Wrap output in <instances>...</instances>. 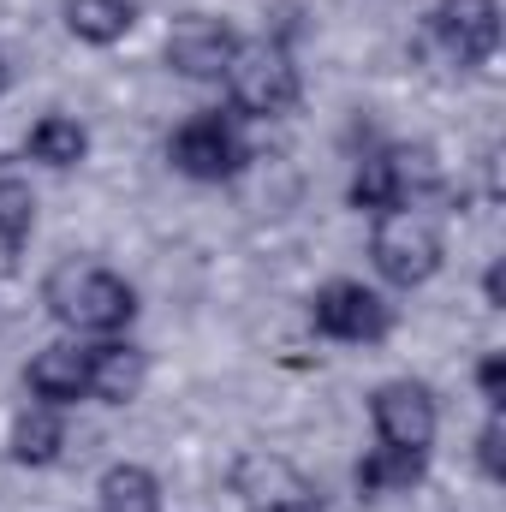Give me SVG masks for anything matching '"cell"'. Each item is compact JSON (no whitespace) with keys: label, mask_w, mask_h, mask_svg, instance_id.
Masks as SVG:
<instances>
[{"label":"cell","mask_w":506,"mask_h":512,"mask_svg":"<svg viewBox=\"0 0 506 512\" xmlns=\"http://www.w3.org/2000/svg\"><path fill=\"white\" fill-rule=\"evenodd\" d=\"M42 304L72 340H108L137 322V286L90 256H60L42 280Z\"/></svg>","instance_id":"cell-1"},{"label":"cell","mask_w":506,"mask_h":512,"mask_svg":"<svg viewBox=\"0 0 506 512\" xmlns=\"http://www.w3.org/2000/svg\"><path fill=\"white\" fill-rule=\"evenodd\" d=\"M221 90H227V114L233 120H280V114H292L298 108V66H292L286 42L280 36L239 42Z\"/></svg>","instance_id":"cell-2"},{"label":"cell","mask_w":506,"mask_h":512,"mask_svg":"<svg viewBox=\"0 0 506 512\" xmlns=\"http://www.w3.org/2000/svg\"><path fill=\"white\" fill-rule=\"evenodd\" d=\"M370 262H376L381 280L399 286V292L429 286L441 274V262H447L441 221L429 209H417V203L411 209H393V215H376V227H370Z\"/></svg>","instance_id":"cell-3"},{"label":"cell","mask_w":506,"mask_h":512,"mask_svg":"<svg viewBox=\"0 0 506 512\" xmlns=\"http://www.w3.org/2000/svg\"><path fill=\"white\" fill-rule=\"evenodd\" d=\"M167 161H173V173H185L191 185H227V179H239L245 167H251V143H245V131L233 114H221V108H203V114H191V120H179L173 137H167Z\"/></svg>","instance_id":"cell-4"},{"label":"cell","mask_w":506,"mask_h":512,"mask_svg":"<svg viewBox=\"0 0 506 512\" xmlns=\"http://www.w3.org/2000/svg\"><path fill=\"white\" fill-rule=\"evenodd\" d=\"M435 185V167L423 149H399V143H381V149H364L358 167H352V185H346V203L358 215H393V209H411V197Z\"/></svg>","instance_id":"cell-5"},{"label":"cell","mask_w":506,"mask_h":512,"mask_svg":"<svg viewBox=\"0 0 506 512\" xmlns=\"http://www.w3.org/2000/svg\"><path fill=\"white\" fill-rule=\"evenodd\" d=\"M310 328L334 346H381L393 334V304L364 280H328L310 298Z\"/></svg>","instance_id":"cell-6"},{"label":"cell","mask_w":506,"mask_h":512,"mask_svg":"<svg viewBox=\"0 0 506 512\" xmlns=\"http://www.w3.org/2000/svg\"><path fill=\"white\" fill-rule=\"evenodd\" d=\"M370 429H376V447H399V453H435V435H441V411H435V393L411 376L399 382H381L370 393Z\"/></svg>","instance_id":"cell-7"},{"label":"cell","mask_w":506,"mask_h":512,"mask_svg":"<svg viewBox=\"0 0 506 512\" xmlns=\"http://www.w3.org/2000/svg\"><path fill=\"white\" fill-rule=\"evenodd\" d=\"M239 30L227 24V18H215V12H185V18H173V30H167V66H173V78H185V84H221L227 78V66H233V54H239Z\"/></svg>","instance_id":"cell-8"},{"label":"cell","mask_w":506,"mask_h":512,"mask_svg":"<svg viewBox=\"0 0 506 512\" xmlns=\"http://www.w3.org/2000/svg\"><path fill=\"white\" fill-rule=\"evenodd\" d=\"M429 30L459 72H477L501 48V0H435Z\"/></svg>","instance_id":"cell-9"},{"label":"cell","mask_w":506,"mask_h":512,"mask_svg":"<svg viewBox=\"0 0 506 512\" xmlns=\"http://www.w3.org/2000/svg\"><path fill=\"white\" fill-rule=\"evenodd\" d=\"M227 489L239 495V507H251V512H274V507H292V501H310L316 495V483L286 453H268V447H251V453L233 459Z\"/></svg>","instance_id":"cell-10"},{"label":"cell","mask_w":506,"mask_h":512,"mask_svg":"<svg viewBox=\"0 0 506 512\" xmlns=\"http://www.w3.org/2000/svg\"><path fill=\"white\" fill-rule=\"evenodd\" d=\"M24 387H30L36 405L72 411L78 399H90V346L84 340H48L42 352H30Z\"/></svg>","instance_id":"cell-11"},{"label":"cell","mask_w":506,"mask_h":512,"mask_svg":"<svg viewBox=\"0 0 506 512\" xmlns=\"http://www.w3.org/2000/svg\"><path fill=\"white\" fill-rule=\"evenodd\" d=\"M149 382V352L131 346L126 334H108L90 346V399L102 405H131Z\"/></svg>","instance_id":"cell-12"},{"label":"cell","mask_w":506,"mask_h":512,"mask_svg":"<svg viewBox=\"0 0 506 512\" xmlns=\"http://www.w3.org/2000/svg\"><path fill=\"white\" fill-rule=\"evenodd\" d=\"M6 453H12V465H30V471L54 465V459L66 453V411H54V405H24V411L12 417V429H6Z\"/></svg>","instance_id":"cell-13"},{"label":"cell","mask_w":506,"mask_h":512,"mask_svg":"<svg viewBox=\"0 0 506 512\" xmlns=\"http://www.w3.org/2000/svg\"><path fill=\"white\" fill-rule=\"evenodd\" d=\"M24 155L42 161V167H54V173H72L90 155V126L72 120V114H42L30 126V137H24Z\"/></svg>","instance_id":"cell-14"},{"label":"cell","mask_w":506,"mask_h":512,"mask_svg":"<svg viewBox=\"0 0 506 512\" xmlns=\"http://www.w3.org/2000/svg\"><path fill=\"white\" fill-rule=\"evenodd\" d=\"M60 18H66V30L84 48H114V42H126L131 24H137V0H66Z\"/></svg>","instance_id":"cell-15"},{"label":"cell","mask_w":506,"mask_h":512,"mask_svg":"<svg viewBox=\"0 0 506 512\" xmlns=\"http://www.w3.org/2000/svg\"><path fill=\"white\" fill-rule=\"evenodd\" d=\"M423 471H429V459H423V453L370 447V453L358 459L352 483H358V495H364V501H381V495H405V489H417V483H423Z\"/></svg>","instance_id":"cell-16"},{"label":"cell","mask_w":506,"mask_h":512,"mask_svg":"<svg viewBox=\"0 0 506 512\" xmlns=\"http://www.w3.org/2000/svg\"><path fill=\"white\" fill-rule=\"evenodd\" d=\"M96 501L102 512H161V477L137 459H114L96 477Z\"/></svg>","instance_id":"cell-17"},{"label":"cell","mask_w":506,"mask_h":512,"mask_svg":"<svg viewBox=\"0 0 506 512\" xmlns=\"http://www.w3.org/2000/svg\"><path fill=\"white\" fill-rule=\"evenodd\" d=\"M36 233V191L18 173H0V256H18Z\"/></svg>","instance_id":"cell-18"},{"label":"cell","mask_w":506,"mask_h":512,"mask_svg":"<svg viewBox=\"0 0 506 512\" xmlns=\"http://www.w3.org/2000/svg\"><path fill=\"white\" fill-rule=\"evenodd\" d=\"M477 465H483L489 483H506V417L501 411H489V423L477 429Z\"/></svg>","instance_id":"cell-19"},{"label":"cell","mask_w":506,"mask_h":512,"mask_svg":"<svg viewBox=\"0 0 506 512\" xmlns=\"http://www.w3.org/2000/svg\"><path fill=\"white\" fill-rule=\"evenodd\" d=\"M477 393H483L489 411L506 405V352H483V364H477Z\"/></svg>","instance_id":"cell-20"},{"label":"cell","mask_w":506,"mask_h":512,"mask_svg":"<svg viewBox=\"0 0 506 512\" xmlns=\"http://www.w3.org/2000/svg\"><path fill=\"white\" fill-rule=\"evenodd\" d=\"M483 298H489V310H506V262L501 256H495L489 274H483Z\"/></svg>","instance_id":"cell-21"},{"label":"cell","mask_w":506,"mask_h":512,"mask_svg":"<svg viewBox=\"0 0 506 512\" xmlns=\"http://www.w3.org/2000/svg\"><path fill=\"white\" fill-rule=\"evenodd\" d=\"M274 512H328V507H322V501L310 495V501H292V507H274Z\"/></svg>","instance_id":"cell-22"},{"label":"cell","mask_w":506,"mask_h":512,"mask_svg":"<svg viewBox=\"0 0 506 512\" xmlns=\"http://www.w3.org/2000/svg\"><path fill=\"white\" fill-rule=\"evenodd\" d=\"M0 90H6V54H0Z\"/></svg>","instance_id":"cell-23"}]
</instances>
